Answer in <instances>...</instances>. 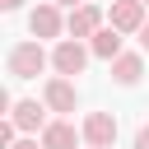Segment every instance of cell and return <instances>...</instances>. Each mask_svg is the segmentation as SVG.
<instances>
[{"label":"cell","mask_w":149,"mask_h":149,"mask_svg":"<svg viewBox=\"0 0 149 149\" xmlns=\"http://www.w3.org/2000/svg\"><path fill=\"white\" fill-rule=\"evenodd\" d=\"M5 65H9L14 79H37V74L47 70V51H42L37 37H33V42H14L9 56H5Z\"/></svg>","instance_id":"obj_1"},{"label":"cell","mask_w":149,"mask_h":149,"mask_svg":"<svg viewBox=\"0 0 149 149\" xmlns=\"http://www.w3.org/2000/svg\"><path fill=\"white\" fill-rule=\"evenodd\" d=\"M88 56H93V51H88L79 37H61V42H56V51H51V65H56V74H65V79H70V74H84Z\"/></svg>","instance_id":"obj_2"},{"label":"cell","mask_w":149,"mask_h":149,"mask_svg":"<svg viewBox=\"0 0 149 149\" xmlns=\"http://www.w3.org/2000/svg\"><path fill=\"white\" fill-rule=\"evenodd\" d=\"M28 33L37 37V42H47V37H61L65 33V19H61V5L56 0H42L33 14H28Z\"/></svg>","instance_id":"obj_3"},{"label":"cell","mask_w":149,"mask_h":149,"mask_svg":"<svg viewBox=\"0 0 149 149\" xmlns=\"http://www.w3.org/2000/svg\"><path fill=\"white\" fill-rule=\"evenodd\" d=\"M79 130H84V140L98 144V149H112V144H116V116H112V112H88Z\"/></svg>","instance_id":"obj_4"},{"label":"cell","mask_w":149,"mask_h":149,"mask_svg":"<svg viewBox=\"0 0 149 149\" xmlns=\"http://www.w3.org/2000/svg\"><path fill=\"white\" fill-rule=\"evenodd\" d=\"M144 0H112V9H107V23L112 28H121V33H140V23H144Z\"/></svg>","instance_id":"obj_5"},{"label":"cell","mask_w":149,"mask_h":149,"mask_svg":"<svg viewBox=\"0 0 149 149\" xmlns=\"http://www.w3.org/2000/svg\"><path fill=\"white\" fill-rule=\"evenodd\" d=\"M98 28H102V9H98V5H74V9H70V19H65V33H70V37H79V42H84V37H93Z\"/></svg>","instance_id":"obj_6"},{"label":"cell","mask_w":149,"mask_h":149,"mask_svg":"<svg viewBox=\"0 0 149 149\" xmlns=\"http://www.w3.org/2000/svg\"><path fill=\"white\" fill-rule=\"evenodd\" d=\"M42 102H47L51 112H74V107H79V93H74V84H70L65 74H56V79H47Z\"/></svg>","instance_id":"obj_7"},{"label":"cell","mask_w":149,"mask_h":149,"mask_svg":"<svg viewBox=\"0 0 149 149\" xmlns=\"http://www.w3.org/2000/svg\"><path fill=\"white\" fill-rule=\"evenodd\" d=\"M47 112H51V107H47V102H37V98H23V102H14V107H9L14 126H19V130H28V135H33V130H47Z\"/></svg>","instance_id":"obj_8"},{"label":"cell","mask_w":149,"mask_h":149,"mask_svg":"<svg viewBox=\"0 0 149 149\" xmlns=\"http://www.w3.org/2000/svg\"><path fill=\"white\" fill-rule=\"evenodd\" d=\"M79 135H84V130H74L70 121H47L42 149H79Z\"/></svg>","instance_id":"obj_9"},{"label":"cell","mask_w":149,"mask_h":149,"mask_svg":"<svg viewBox=\"0 0 149 149\" xmlns=\"http://www.w3.org/2000/svg\"><path fill=\"white\" fill-rule=\"evenodd\" d=\"M88 51H93L98 61H116V56H121V28H112V23L98 28V33L88 37Z\"/></svg>","instance_id":"obj_10"},{"label":"cell","mask_w":149,"mask_h":149,"mask_svg":"<svg viewBox=\"0 0 149 149\" xmlns=\"http://www.w3.org/2000/svg\"><path fill=\"white\" fill-rule=\"evenodd\" d=\"M140 74H144V56H140V51H121V56L112 61V79H116V84L130 88V84H140Z\"/></svg>","instance_id":"obj_11"},{"label":"cell","mask_w":149,"mask_h":149,"mask_svg":"<svg viewBox=\"0 0 149 149\" xmlns=\"http://www.w3.org/2000/svg\"><path fill=\"white\" fill-rule=\"evenodd\" d=\"M14 130H19V126H14V116H5V121H0V149H9V144H14Z\"/></svg>","instance_id":"obj_12"},{"label":"cell","mask_w":149,"mask_h":149,"mask_svg":"<svg viewBox=\"0 0 149 149\" xmlns=\"http://www.w3.org/2000/svg\"><path fill=\"white\" fill-rule=\"evenodd\" d=\"M135 149H149V126H140V130H135Z\"/></svg>","instance_id":"obj_13"},{"label":"cell","mask_w":149,"mask_h":149,"mask_svg":"<svg viewBox=\"0 0 149 149\" xmlns=\"http://www.w3.org/2000/svg\"><path fill=\"white\" fill-rule=\"evenodd\" d=\"M140 51H149V19L140 23Z\"/></svg>","instance_id":"obj_14"},{"label":"cell","mask_w":149,"mask_h":149,"mask_svg":"<svg viewBox=\"0 0 149 149\" xmlns=\"http://www.w3.org/2000/svg\"><path fill=\"white\" fill-rule=\"evenodd\" d=\"M9 149H42V140H19V144H9Z\"/></svg>","instance_id":"obj_15"},{"label":"cell","mask_w":149,"mask_h":149,"mask_svg":"<svg viewBox=\"0 0 149 149\" xmlns=\"http://www.w3.org/2000/svg\"><path fill=\"white\" fill-rule=\"evenodd\" d=\"M19 5H23V0H0V9H19Z\"/></svg>","instance_id":"obj_16"},{"label":"cell","mask_w":149,"mask_h":149,"mask_svg":"<svg viewBox=\"0 0 149 149\" xmlns=\"http://www.w3.org/2000/svg\"><path fill=\"white\" fill-rule=\"evenodd\" d=\"M56 5H70V9H74V5H84V0H56Z\"/></svg>","instance_id":"obj_17"},{"label":"cell","mask_w":149,"mask_h":149,"mask_svg":"<svg viewBox=\"0 0 149 149\" xmlns=\"http://www.w3.org/2000/svg\"><path fill=\"white\" fill-rule=\"evenodd\" d=\"M88 149H98V144H88Z\"/></svg>","instance_id":"obj_18"},{"label":"cell","mask_w":149,"mask_h":149,"mask_svg":"<svg viewBox=\"0 0 149 149\" xmlns=\"http://www.w3.org/2000/svg\"><path fill=\"white\" fill-rule=\"evenodd\" d=\"M144 5H149V0H144Z\"/></svg>","instance_id":"obj_19"}]
</instances>
